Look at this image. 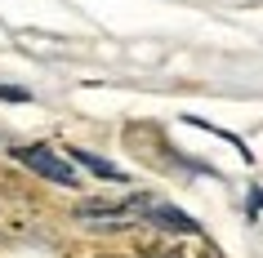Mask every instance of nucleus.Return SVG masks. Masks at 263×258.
Segmentation results:
<instances>
[{
  "instance_id": "nucleus-1",
  "label": "nucleus",
  "mask_w": 263,
  "mask_h": 258,
  "mask_svg": "<svg viewBox=\"0 0 263 258\" xmlns=\"http://www.w3.org/2000/svg\"><path fill=\"white\" fill-rule=\"evenodd\" d=\"M147 196H129V201H85L76 205V218L89 227H129V218H143Z\"/></svg>"
},
{
  "instance_id": "nucleus-2",
  "label": "nucleus",
  "mask_w": 263,
  "mask_h": 258,
  "mask_svg": "<svg viewBox=\"0 0 263 258\" xmlns=\"http://www.w3.org/2000/svg\"><path fill=\"white\" fill-rule=\"evenodd\" d=\"M14 161H23L31 174L49 178V183H58V187H76V169H71L58 151H49V147H14Z\"/></svg>"
},
{
  "instance_id": "nucleus-3",
  "label": "nucleus",
  "mask_w": 263,
  "mask_h": 258,
  "mask_svg": "<svg viewBox=\"0 0 263 258\" xmlns=\"http://www.w3.org/2000/svg\"><path fill=\"white\" fill-rule=\"evenodd\" d=\"M143 218L156 223V227H165V231H183V236H196V231H201L192 214H183V209H174V205H161V201L143 205Z\"/></svg>"
},
{
  "instance_id": "nucleus-4",
  "label": "nucleus",
  "mask_w": 263,
  "mask_h": 258,
  "mask_svg": "<svg viewBox=\"0 0 263 258\" xmlns=\"http://www.w3.org/2000/svg\"><path fill=\"white\" fill-rule=\"evenodd\" d=\"M71 161L76 165H85V169H89V174H98V178H111V183H121V169H116V165L111 161H103V156H94V151H81V147H71Z\"/></svg>"
},
{
  "instance_id": "nucleus-5",
  "label": "nucleus",
  "mask_w": 263,
  "mask_h": 258,
  "mask_svg": "<svg viewBox=\"0 0 263 258\" xmlns=\"http://www.w3.org/2000/svg\"><path fill=\"white\" fill-rule=\"evenodd\" d=\"M179 254H183V258H223L219 249H214V245H205V241H201V231H196V236H192V245H187V249H179Z\"/></svg>"
},
{
  "instance_id": "nucleus-6",
  "label": "nucleus",
  "mask_w": 263,
  "mask_h": 258,
  "mask_svg": "<svg viewBox=\"0 0 263 258\" xmlns=\"http://www.w3.org/2000/svg\"><path fill=\"white\" fill-rule=\"evenodd\" d=\"M27 89H14V85H0V103H27Z\"/></svg>"
},
{
  "instance_id": "nucleus-7",
  "label": "nucleus",
  "mask_w": 263,
  "mask_h": 258,
  "mask_svg": "<svg viewBox=\"0 0 263 258\" xmlns=\"http://www.w3.org/2000/svg\"><path fill=\"white\" fill-rule=\"evenodd\" d=\"M147 258H183V254H179V249H152Z\"/></svg>"
},
{
  "instance_id": "nucleus-8",
  "label": "nucleus",
  "mask_w": 263,
  "mask_h": 258,
  "mask_svg": "<svg viewBox=\"0 0 263 258\" xmlns=\"http://www.w3.org/2000/svg\"><path fill=\"white\" fill-rule=\"evenodd\" d=\"M103 258H125V254H103Z\"/></svg>"
}]
</instances>
